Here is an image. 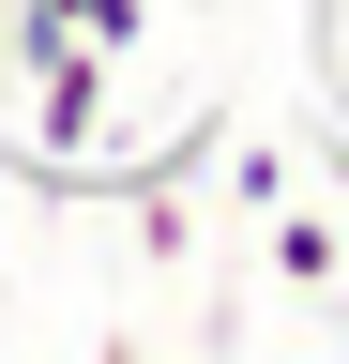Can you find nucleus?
Returning a JSON list of instances; mask_svg holds the SVG:
<instances>
[{
  "label": "nucleus",
  "mask_w": 349,
  "mask_h": 364,
  "mask_svg": "<svg viewBox=\"0 0 349 364\" xmlns=\"http://www.w3.org/2000/svg\"><path fill=\"white\" fill-rule=\"evenodd\" d=\"M334 213H274V273H289V289H334Z\"/></svg>",
  "instance_id": "obj_2"
},
{
  "label": "nucleus",
  "mask_w": 349,
  "mask_h": 364,
  "mask_svg": "<svg viewBox=\"0 0 349 364\" xmlns=\"http://www.w3.org/2000/svg\"><path fill=\"white\" fill-rule=\"evenodd\" d=\"M107 91H122V61L92 31H61L46 61H31V136H46V152H92V122H107Z\"/></svg>",
  "instance_id": "obj_1"
},
{
  "label": "nucleus",
  "mask_w": 349,
  "mask_h": 364,
  "mask_svg": "<svg viewBox=\"0 0 349 364\" xmlns=\"http://www.w3.org/2000/svg\"><path fill=\"white\" fill-rule=\"evenodd\" d=\"M46 16H61V31H92L107 61H137V31H152V0H46Z\"/></svg>",
  "instance_id": "obj_3"
}]
</instances>
